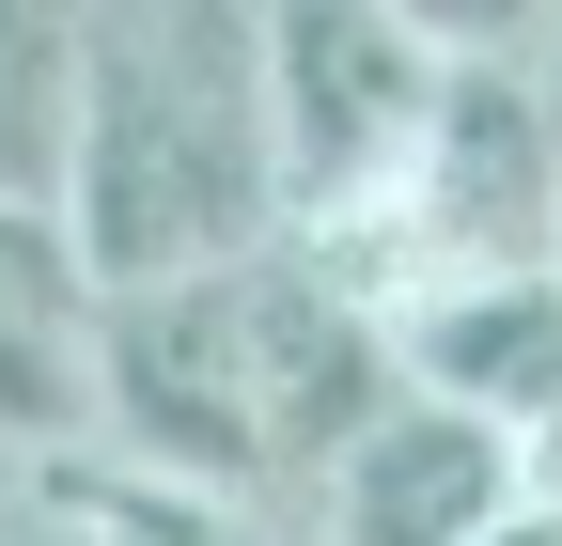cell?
I'll return each instance as SVG.
<instances>
[{
  "label": "cell",
  "mask_w": 562,
  "mask_h": 546,
  "mask_svg": "<svg viewBox=\"0 0 562 546\" xmlns=\"http://www.w3.org/2000/svg\"><path fill=\"white\" fill-rule=\"evenodd\" d=\"M375 390H391V312L344 297L297 235L94 297V453L203 500L313 515L328 453L375 422Z\"/></svg>",
  "instance_id": "cell-1"
},
{
  "label": "cell",
  "mask_w": 562,
  "mask_h": 546,
  "mask_svg": "<svg viewBox=\"0 0 562 546\" xmlns=\"http://www.w3.org/2000/svg\"><path fill=\"white\" fill-rule=\"evenodd\" d=\"M47 219L94 297L281 235L266 0H79V141Z\"/></svg>",
  "instance_id": "cell-2"
},
{
  "label": "cell",
  "mask_w": 562,
  "mask_h": 546,
  "mask_svg": "<svg viewBox=\"0 0 562 546\" xmlns=\"http://www.w3.org/2000/svg\"><path fill=\"white\" fill-rule=\"evenodd\" d=\"M453 62L422 47L391 0H266V157H281V235L360 219L406 172L422 110Z\"/></svg>",
  "instance_id": "cell-3"
},
{
  "label": "cell",
  "mask_w": 562,
  "mask_h": 546,
  "mask_svg": "<svg viewBox=\"0 0 562 546\" xmlns=\"http://www.w3.org/2000/svg\"><path fill=\"white\" fill-rule=\"evenodd\" d=\"M531 500V453L501 422H469V406L438 390H375V422L328 453V485H313V546H484V515Z\"/></svg>",
  "instance_id": "cell-4"
},
{
  "label": "cell",
  "mask_w": 562,
  "mask_h": 546,
  "mask_svg": "<svg viewBox=\"0 0 562 546\" xmlns=\"http://www.w3.org/2000/svg\"><path fill=\"white\" fill-rule=\"evenodd\" d=\"M391 375L501 422L531 485H562V265H469V282L391 297Z\"/></svg>",
  "instance_id": "cell-5"
},
{
  "label": "cell",
  "mask_w": 562,
  "mask_h": 546,
  "mask_svg": "<svg viewBox=\"0 0 562 546\" xmlns=\"http://www.w3.org/2000/svg\"><path fill=\"white\" fill-rule=\"evenodd\" d=\"M79 141V0H0V203H63Z\"/></svg>",
  "instance_id": "cell-6"
},
{
  "label": "cell",
  "mask_w": 562,
  "mask_h": 546,
  "mask_svg": "<svg viewBox=\"0 0 562 546\" xmlns=\"http://www.w3.org/2000/svg\"><path fill=\"white\" fill-rule=\"evenodd\" d=\"M47 500L79 515L94 546H313L297 515H266V500H203V485H157V468H110V453L47 468Z\"/></svg>",
  "instance_id": "cell-7"
},
{
  "label": "cell",
  "mask_w": 562,
  "mask_h": 546,
  "mask_svg": "<svg viewBox=\"0 0 562 546\" xmlns=\"http://www.w3.org/2000/svg\"><path fill=\"white\" fill-rule=\"evenodd\" d=\"M391 16L438 47V62H531L562 32V0H391Z\"/></svg>",
  "instance_id": "cell-8"
},
{
  "label": "cell",
  "mask_w": 562,
  "mask_h": 546,
  "mask_svg": "<svg viewBox=\"0 0 562 546\" xmlns=\"http://www.w3.org/2000/svg\"><path fill=\"white\" fill-rule=\"evenodd\" d=\"M0 546H94V531H79V515H63L47 485H32V500H0Z\"/></svg>",
  "instance_id": "cell-9"
},
{
  "label": "cell",
  "mask_w": 562,
  "mask_h": 546,
  "mask_svg": "<svg viewBox=\"0 0 562 546\" xmlns=\"http://www.w3.org/2000/svg\"><path fill=\"white\" fill-rule=\"evenodd\" d=\"M484 546H562V485H531V500H501V515H484Z\"/></svg>",
  "instance_id": "cell-10"
},
{
  "label": "cell",
  "mask_w": 562,
  "mask_h": 546,
  "mask_svg": "<svg viewBox=\"0 0 562 546\" xmlns=\"http://www.w3.org/2000/svg\"><path fill=\"white\" fill-rule=\"evenodd\" d=\"M547 265H562V203H547Z\"/></svg>",
  "instance_id": "cell-11"
}]
</instances>
